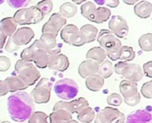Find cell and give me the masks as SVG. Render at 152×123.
I'll list each match as a JSON object with an SVG mask.
<instances>
[{"instance_id": "cell-1", "label": "cell", "mask_w": 152, "mask_h": 123, "mask_svg": "<svg viewBox=\"0 0 152 123\" xmlns=\"http://www.w3.org/2000/svg\"><path fill=\"white\" fill-rule=\"evenodd\" d=\"M7 110L12 120L24 122L35 111V103L31 96L26 92H18L7 99Z\"/></svg>"}, {"instance_id": "cell-2", "label": "cell", "mask_w": 152, "mask_h": 123, "mask_svg": "<svg viewBox=\"0 0 152 123\" xmlns=\"http://www.w3.org/2000/svg\"><path fill=\"white\" fill-rule=\"evenodd\" d=\"M15 71L28 86L34 85L40 78V73L36 65L30 62L19 60L15 63Z\"/></svg>"}, {"instance_id": "cell-3", "label": "cell", "mask_w": 152, "mask_h": 123, "mask_svg": "<svg viewBox=\"0 0 152 123\" xmlns=\"http://www.w3.org/2000/svg\"><path fill=\"white\" fill-rule=\"evenodd\" d=\"M56 96L65 101L74 99L78 93V86L71 79H62L58 80L53 86Z\"/></svg>"}, {"instance_id": "cell-4", "label": "cell", "mask_w": 152, "mask_h": 123, "mask_svg": "<svg viewBox=\"0 0 152 123\" xmlns=\"http://www.w3.org/2000/svg\"><path fill=\"white\" fill-rule=\"evenodd\" d=\"M53 88V84L51 80L47 78L41 79L37 84L36 88L31 92V97L34 103L37 104H46L50 100L51 90Z\"/></svg>"}, {"instance_id": "cell-5", "label": "cell", "mask_w": 152, "mask_h": 123, "mask_svg": "<svg viewBox=\"0 0 152 123\" xmlns=\"http://www.w3.org/2000/svg\"><path fill=\"white\" fill-rule=\"evenodd\" d=\"M125 121V114L113 107H106L95 116V123H124Z\"/></svg>"}, {"instance_id": "cell-6", "label": "cell", "mask_w": 152, "mask_h": 123, "mask_svg": "<svg viewBox=\"0 0 152 123\" xmlns=\"http://www.w3.org/2000/svg\"><path fill=\"white\" fill-rule=\"evenodd\" d=\"M61 38L64 42L70 46H81L85 45V42L79 35L78 28L74 24H68L64 26L61 31Z\"/></svg>"}, {"instance_id": "cell-7", "label": "cell", "mask_w": 152, "mask_h": 123, "mask_svg": "<svg viewBox=\"0 0 152 123\" xmlns=\"http://www.w3.org/2000/svg\"><path fill=\"white\" fill-rule=\"evenodd\" d=\"M109 28L118 38H126L129 32V27L126 20L120 15H114L110 18Z\"/></svg>"}, {"instance_id": "cell-8", "label": "cell", "mask_w": 152, "mask_h": 123, "mask_svg": "<svg viewBox=\"0 0 152 123\" xmlns=\"http://www.w3.org/2000/svg\"><path fill=\"white\" fill-rule=\"evenodd\" d=\"M67 23V19L62 17L59 13H53L48 21L43 26L42 32L43 33H51L53 36H57L59 31L65 26Z\"/></svg>"}, {"instance_id": "cell-9", "label": "cell", "mask_w": 152, "mask_h": 123, "mask_svg": "<svg viewBox=\"0 0 152 123\" xmlns=\"http://www.w3.org/2000/svg\"><path fill=\"white\" fill-rule=\"evenodd\" d=\"M120 76L124 77L125 80L137 83L138 81H141L143 78L142 68L139 64L126 63Z\"/></svg>"}, {"instance_id": "cell-10", "label": "cell", "mask_w": 152, "mask_h": 123, "mask_svg": "<svg viewBox=\"0 0 152 123\" xmlns=\"http://www.w3.org/2000/svg\"><path fill=\"white\" fill-rule=\"evenodd\" d=\"M35 33L32 29L28 27H22L18 29L11 36L12 42L19 47L21 46H26L28 45L34 38Z\"/></svg>"}, {"instance_id": "cell-11", "label": "cell", "mask_w": 152, "mask_h": 123, "mask_svg": "<svg viewBox=\"0 0 152 123\" xmlns=\"http://www.w3.org/2000/svg\"><path fill=\"white\" fill-rule=\"evenodd\" d=\"M97 40L102 48L108 50L117 45L120 40L109 29H102L98 35Z\"/></svg>"}, {"instance_id": "cell-12", "label": "cell", "mask_w": 152, "mask_h": 123, "mask_svg": "<svg viewBox=\"0 0 152 123\" xmlns=\"http://www.w3.org/2000/svg\"><path fill=\"white\" fill-rule=\"evenodd\" d=\"M126 123H152V115L149 111L136 110L127 115Z\"/></svg>"}, {"instance_id": "cell-13", "label": "cell", "mask_w": 152, "mask_h": 123, "mask_svg": "<svg viewBox=\"0 0 152 123\" xmlns=\"http://www.w3.org/2000/svg\"><path fill=\"white\" fill-rule=\"evenodd\" d=\"M99 70V63L93 60H86L82 62L78 66V74L81 78L86 79L89 76L94 75L98 73Z\"/></svg>"}, {"instance_id": "cell-14", "label": "cell", "mask_w": 152, "mask_h": 123, "mask_svg": "<svg viewBox=\"0 0 152 123\" xmlns=\"http://www.w3.org/2000/svg\"><path fill=\"white\" fill-rule=\"evenodd\" d=\"M69 66L68 57L63 54H59L53 57L49 63L48 68L58 71H65Z\"/></svg>"}, {"instance_id": "cell-15", "label": "cell", "mask_w": 152, "mask_h": 123, "mask_svg": "<svg viewBox=\"0 0 152 123\" xmlns=\"http://www.w3.org/2000/svg\"><path fill=\"white\" fill-rule=\"evenodd\" d=\"M13 20L17 24L20 25H27L32 24L33 21V12L30 8H21L19 9L13 15Z\"/></svg>"}, {"instance_id": "cell-16", "label": "cell", "mask_w": 152, "mask_h": 123, "mask_svg": "<svg viewBox=\"0 0 152 123\" xmlns=\"http://www.w3.org/2000/svg\"><path fill=\"white\" fill-rule=\"evenodd\" d=\"M98 34V29L93 24H85L79 29V35L85 44L91 43L95 40Z\"/></svg>"}, {"instance_id": "cell-17", "label": "cell", "mask_w": 152, "mask_h": 123, "mask_svg": "<svg viewBox=\"0 0 152 123\" xmlns=\"http://www.w3.org/2000/svg\"><path fill=\"white\" fill-rule=\"evenodd\" d=\"M4 81L7 84L8 87V91L9 92H15L19 90H24L28 88V85L21 80L19 76L12 75L4 80Z\"/></svg>"}, {"instance_id": "cell-18", "label": "cell", "mask_w": 152, "mask_h": 123, "mask_svg": "<svg viewBox=\"0 0 152 123\" xmlns=\"http://www.w3.org/2000/svg\"><path fill=\"white\" fill-rule=\"evenodd\" d=\"M17 25L12 17H5L0 21V32L6 37H11L16 31Z\"/></svg>"}, {"instance_id": "cell-19", "label": "cell", "mask_w": 152, "mask_h": 123, "mask_svg": "<svg viewBox=\"0 0 152 123\" xmlns=\"http://www.w3.org/2000/svg\"><path fill=\"white\" fill-rule=\"evenodd\" d=\"M110 15L111 12L109 8L100 6L99 8H96L94 13L89 17L88 20L95 23H103L110 19Z\"/></svg>"}, {"instance_id": "cell-20", "label": "cell", "mask_w": 152, "mask_h": 123, "mask_svg": "<svg viewBox=\"0 0 152 123\" xmlns=\"http://www.w3.org/2000/svg\"><path fill=\"white\" fill-rule=\"evenodd\" d=\"M134 13L138 17L142 19H147L151 17L152 13L151 3H150L149 1L137 2L134 5Z\"/></svg>"}, {"instance_id": "cell-21", "label": "cell", "mask_w": 152, "mask_h": 123, "mask_svg": "<svg viewBox=\"0 0 152 123\" xmlns=\"http://www.w3.org/2000/svg\"><path fill=\"white\" fill-rule=\"evenodd\" d=\"M104 85V79L100 74H94L89 76L86 79V88L94 92L100 91Z\"/></svg>"}, {"instance_id": "cell-22", "label": "cell", "mask_w": 152, "mask_h": 123, "mask_svg": "<svg viewBox=\"0 0 152 123\" xmlns=\"http://www.w3.org/2000/svg\"><path fill=\"white\" fill-rule=\"evenodd\" d=\"M51 59H52V56H51L50 53L48 51L41 48L36 53L33 61L38 68L44 69V68L48 67Z\"/></svg>"}, {"instance_id": "cell-23", "label": "cell", "mask_w": 152, "mask_h": 123, "mask_svg": "<svg viewBox=\"0 0 152 123\" xmlns=\"http://www.w3.org/2000/svg\"><path fill=\"white\" fill-rule=\"evenodd\" d=\"M106 57H107V55H106L105 50L103 48H102L101 46L93 47L90 50H88V52L86 53L87 59L93 60L99 64L103 63L106 60Z\"/></svg>"}, {"instance_id": "cell-24", "label": "cell", "mask_w": 152, "mask_h": 123, "mask_svg": "<svg viewBox=\"0 0 152 123\" xmlns=\"http://www.w3.org/2000/svg\"><path fill=\"white\" fill-rule=\"evenodd\" d=\"M38 41L40 43L42 49L46 51H49L57 46L56 37L51 33H43Z\"/></svg>"}, {"instance_id": "cell-25", "label": "cell", "mask_w": 152, "mask_h": 123, "mask_svg": "<svg viewBox=\"0 0 152 123\" xmlns=\"http://www.w3.org/2000/svg\"><path fill=\"white\" fill-rule=\"evenodd\" d=\"M119 90H120L122 96H124V97L133 96L138 92L137 83L127 80H124L120 82Z\"/></svg>"}, {"instance_id": "cell-26", "label": "cell", "mask_w": 152, "mask_h": 123, "mask_svg": "<svg viewBox=\"0 0 152 123\" xmlns=\"http://www.w3.org/2000/svg\"><path fill=\"white\" fill-rule=\"evenodd\" d=\"M41 46H40V43L38 40H36L30 46L25 48L21 54H20V57H21V60L23 61H26V62H30L32 63L33 59H34V56L36 55V53L41 49Z\"/></svg>"}, {"instance_id": "cell-27", "label": "cell", "mask_w": 152, "mask_h": 123, "mask_svg": "<svg viewBox=\"0 0 152 123\" xmlns=\"http://www.w3.org/2000/svg\"><path fill=\"white\" fill-rule=\"evenodd\" d=\"M50 123H62L72 120V114L65 110L53 111L50 116Z\"/></svg>"}, {"instance_id": "cell-28", "label": "cell", "mask_w": 152, "mask_h": 123, "mask_svg": "<svg viewBox=\"0 0 152 123\" xmlns=\"http://www.w3.org/2000/svg\"><path fill=\"white\" fill-rule=\"evenodd\" d=\"M77 12V5L73 4L72 2H65L60 6V14L64 17L65 19L67 18H72L76 15Z\"/></svg>"}, {"instance_id": "cell-29", "label": "cell", "mask_w": 152, "mask_h": 123, "mask_svg": "<svg viewBox=\"0 0 152 123\" xmlns=\"http://www.w3.org/2000/svg\"><path fill=\"white\" fill-rule=\"evenodd\" d=\"M95 118V113L93 108L87 106L84 108L81 112L77 113V120L80 123H90L92 122Z\"/></svg>"}, {"instance_id": "cell-30", "label": "cell", "mask_w": 152, "mask_h": 123, "mask_svg": "<svg viewBox=\"0 0 152 123\" xmlns=\"http://www.w3.org/2000/svg\"><path fill=\"white\" fill-rule=\"evenodd\" d=\"M114 72V65L109 60H105L103 63L99 64L98 74H100L104 80L110 78Z\"/></svg>"}, {"instance_id": "cell-31", "label": "cell", "mask_w": 152, "mask_h": 123, "mask_svg": "<svg viewBox=\"0 0 152 123\" xmlns=\"http://www.w3.org/2000/svg\"><path fill=\"white\" fill-rule=\"evenodd\" d=\"M134 57H135V52L133 49V47L127 46H122L118 60H121V62L124 63H127L134 60Z\"/></svg>"}, {"instance_id": "cell-32", "label": "cell", "mask_w": 152, "mask_h": 123, "mask_svg": "<svg viewBox=\"0 0 152 123\" xmlns=\"http://www.w3.org/2000/svg\"><path fill=\"white\" fill-rule=\"evenodd\" d=\"M69 103H70V105H71V113H78L84 108L89 106L88 105V101L84 97L77 98V99H76L74 101L69 102Z\"/></svg>"}, {"instance_id": "cell-33", "label": "cell", "mask_w": 152, "mask_h": 123, "mask_svg": "<svg viewBox=\"0 0 152 123\" xmlns=\"http://www.w3.org/2000/svg\"><path fill=\"white\" fill-rule=\"evenodd\" d=\"M139 46L142 48V50L146 52L152 51V34L147 33L139 38Z\"/></svg>"}, {"instance_id": "cell-34", "label": "cell", "mask_w": 152, "mask_h": 123, "mask_svg": "<svg viewBox=\"0 0 152 123\" xmlns=\"http://www.w3.org/2000/svg\"><path fill=\"white\" fill-rule=\"evenodd\" d=\"M95 10L96 5L93 1H86L81 5V14L86 19H89V17L94 13Z\"/></svg>"}, {"instance_id": "cell-35", "label": "cell", "mask_w": 152, "mask_h": 123, "mask_svg": "<svg viewBox=\"0 0 152 123\" xmlns=\"http://www.w3.org/2000/svg\"><path fill=\"white\" fill-rule=\"evenodd\" d=\"M121 47H122V43L121 41H119L117 45H115L114 46L110 47L108 50H105L106 55L112 61H117L119 59V55H120V51H121Z\"/></svg>"}, {"instance_id": "cell-36", "label": "cell", "mask_w": 152, "mask_h": 123, "mask_svg": "<svg viewBox=\"0 0 152 123\" xmlns=\"http://www.w3.org/2000/svg\"><path fill=\"white\" fill-rule=\"evenodd\" d=\"M28 123H48V116L43 112H35L28 118Z\"/></svg>"}, {"instance_id": "cell-37", "label": "cell", "mask_w": 152, "mask_h": 123, "mask_svg": "<svg viewBox=\"0 0 152 123\" xmlns=\"http://www.w3.org/2000/svg\"><path fill=\"white\" fill-rule=\"evenodd\" d=\"M41 12L44 15H46L48 13H51V11L53 10V4L52 1L50 0H45V1H41V2H38L36 5Z\"/></svg>"}, {"instance_id": "cell-38", "label": "cell", "mask_w": 152, "mask_h": 123, "mask_svg": "<svg viewBox=\"0 0 152 123\" xmlns=\"http://www.w3.org/2000/svg\"><path fill=\"white\" fill-rule=\"evenodd\" d=\"M107 103L111 106H119L123 103V97L118 93H112L108 96Z\"/></svg>"}, {"instance_id": "cell-39", "label": "cell", "mask_w": 152, "mask_h": 123, "mask_svg": "<svg viewBox=\"0 0 152 123\" xmlns=\"http://www.w3.org/2000/svg\"><path fill=\"white\" fill-rule=\"evenodd\" d=\"M123 101H125V103L127 105H129V106H135L141 101V95L137 92L136 94H134L133 96H125L124 99H123Z\"/></svg>"}, {"instance_id": "cell-40", "label": "cell", "mask_w": 152, "mask_h": 123, "mask_svg": "<svg viewBox=\"0 0 152 123\" xmlns=\"http://www.w3.org/2000/svg\"><path fill=\"white\" fill-rule=\"evenodd\" d=\"M29 3H30V1H28V0H8L7 1L8 5H10L12 8H15V9L25 8V6H27Z\"/></svg>"}, {"instance_id": "cell-41", "label": "cell", "mask_w": 152, "mask_h": 123, "mask_svg": "<svg viewBox=\"0 0 152 123\" xmlns=\"http://www.w3.org/2000/svg\"><path fill=\"white\" fill-rule=\"evenodd\" d=\"M142 94L149 99L152 98V81H147L142 87Z\"/></svg>"}, {"instance_id": "cell-42", "label": "cell", "mask_w": 152, "mask_h": 123, "mask_svg": "<svg viewBox=\"0 0 152 123\" xmlns=\"http://www.w3.org/2000/svg\"><path fill=\"white\" fill-rule=\"evenodd\" d=\"M31 9H32V12H33V21H32V24H36V23L40 22L44 19L45 15L42 13V12L36 5L31 6Z\"/></svg>"}, {"instance_id": "cell-43", "label": "cell", "mask_w": 152, "mask_h": 123, "mask_svg": "<svg viewBox=\"0 0 152 123\" xmlns=\"http://www.w3.org/2000/svg\"><path fill=\"white\" fill-rule=\"evenodd\" d=\"M11 66L10 59L6 56L1 55L0 56V71H6L9 70Z\"/></svg>"}, {"instance_id": "cell-44", "label": "cell", "mask_w": 152, "mask_h": 123, "mask_svg": "<svg viewBox=\"0 0 152 123\" xmlns=\"http://www.w3.org/2000/svg\"><path fill=\"white\" fill-rule=\"evenodd\" d=\"M4 48H5V50H6L7 52H9V53H12V52H14V51L18 50L20 47H19V46H17L12 42V38L10 37V38H9V39H8V41H7V43H6V46H4Z\"/></svg>"}, {"instance_id": "cell-45", "label": "cell", "mask_w": 152, "mask_h": 123, "mask_svg": "<svg viewBox=\"0 0 152 123\" xmlns=\"http://www.w3.org/2000/svg\"><path fill=\"white\" fill-rule=\"evenodd\" d=\"M142 71L148 76L149 78H152V62L149 61L146 63L143 64V70Z\"/></svg>"}, {"instance_id": "cell-46", "label": "cell", "mask_w": 152, "mask_h": 123, "mask_svg": "<svg viewBox=\"0 0 152 123\" xmlns=\"http://www.w3.org/2000/svg\"><path fill=\"white\" fill-rule=\"evenodd\" d=\"M8 87L4 80H0V96H4L8 93Z\"/></svg>"}, {"instance_id": "cell-47", "label": "cell", "mask_w": 152, "mask_h": 123, "mask_svg": "<svg viewBox=\"0 0 152 123\" xmlns=\"http://www.w3.org/2000/svg\"><path fill=\"white\" fill-rule=\"evenodd\" d=\"M104 4H106L110 7L115 8V7H117L119 4V1L118 0H106L104 2Z\"/></svg>"}, {"instance_id": "cell-48", "label": "cell", "mask_w": 152, "mask_h": 123, "mask_svg": "<svg viewBox=\"0 0 152 123\" xmlns=\"http://www.w3.org/2000/svg\"><path fill=\"white\" fill-rule=\"evenodd\" d=\"M6 36H4L2 32H0V49L3 48V46H4L5 44V41H6Z\"/></svg>"}, {"instance_id": "cell-49", "label": "cell", "mask_w": 152, "mask_h": 123, "mask_svg": "<svg viewBox=\"0 0 152 123\" xmlns=\"http://www.w3.org/2000/svg\"><path fill=\"white\" fill-rule=\"evenodd\" d=\"M137 2H138L137 0H132V1H130V0H124V3H126L127 4H134V3H137Z\"/></svg>"}, {"instance_id": "cell-50", "label": "cell", "mask_w": 152, "mask_h": 123, "mask_svg": "<svg viewBox=\"0 0 152 123\" xmlns=\"http://www.w3.org/2000/svg\"><path fill=\"white\" fill-rule=\"evenodd\" d=\"M62 123H79V122H77V121L70 120V121H69V122H62Z\"/></svg>"}, {"instance_id": "cell-51", "label": "cell", "mask_w": 152, "mask_h": 123, "mask_svg": "<svg viewBox=\"0 0 152 123\" xmlns=\"http://www.w3.org/2000/svg\"><path fill=\"white\" fill-rule=\"evenodd\" d=\"M86 1H80V0H78V1H77V0H74L73 1V4L74 3H76V4H81V3H85Z\"/></svg>"}, {"instance_id": "cell-52", "label": "cell", "mask_w": 152, "mask_h": 123, "mask_svg": "<svg viewBox=\"0 0 152 123\" xmlns=\"http://www.w3.org/2000/svg\"><path fill=\"white\" fill-rule=\"evenodd\" d=\"M1 123H11V122H2Z\"/></svg>"}, {"instance_id": "cell-53", "label": "cell", "mask_w": 152, "mask_h": 123, "mask_svg": "<svg viewBox=\"0 0 152 123\" xmlns=\"http://www.w3.org/2000/svg\"><path fill=\"white\" fill-rule=\"evenodd\" d=\"M2 3H4V1H3V0H0V4H1Z\"/></svg>"}, {"instance_id": "cell-54", "label": "cell", "mask_w": 152, "mask_h": 123, "mask_svg": "<svg viewBox=\"0 0 152 123\" xmlns=\"http://www.w3.org/2000/svg\"><path fill=\"white\" fill-rule=\"evenodd\" d=\"M20 123H25V122H20Z\"/></svg>"}]
</instances>
